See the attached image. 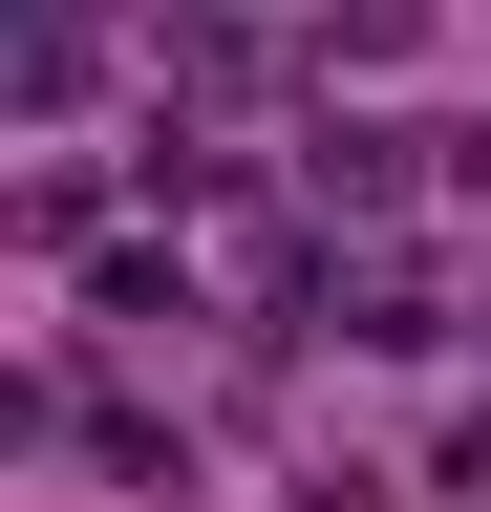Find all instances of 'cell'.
I'll return each instance as SVG.
<instances>
[{"label":"cell","mask_w":491,"mask_h":512,"mask_svg":"<svg viewBox=\"0 0 491 512\" xmlns=\"http://www.w3.org/2000/svg\"><path fill=\"white\" fill-rule=\"evenodd\" d=\"M86 64H107L86 0H22V107H86Z\"/></svg>","instance_id":"6da1fadb"},{"label":"cell","mask_w":491,"mask_h":512,"mask_svg":"<svg viewBox=\"0 0 491 512\" xmlns=\"http://www.w3.org/2000/svg\"><path fill=\"white\" fill-rule=\"evenodd\" d=\"M449 512H491V427H470V448H449Z\"/></svg>","instance_id":"7a4b0ae2"}]
</instances>
